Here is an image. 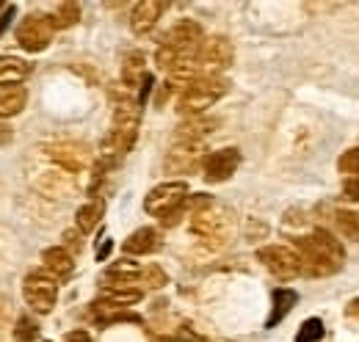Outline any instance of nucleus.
Returning a JSON list of instances; mask_svg holds the SVG:
<instances>
[{
  "instance_id": "nucleus-1",
  "label": "nucleus",
  "mask_w": 359,
  "mask_h": 342,
  "mask_svg": "<svg viewBox=\"0 0 359 342\" xmlns=\"http://www.w3.org/2000/svg\"><path fill=\"white\" fill-rule=\"evenodd\" d=\"M302 252H304V259L315 265V273H334L346 262V252L340 240L323 229H318L315 235L302 240Z\"/></svg>"
},
{
  "instance_id": "nucleus-2",
  "label": "nucleus",
  "mask_w": 359,
  "mask_h": 342,
  "mask_svg": "<svg viewBox=\"0 0 359 342\" xmlns=\"http://www.w3.org/2000/svg\"><path fill=\"white\" fill-rule=\"evenodd\" d=\"M185 193H188L185 182H163V185L149 191V196L144 202V210L152 215H169V210H175V207L182 205Z\"/></svg>"
},
{
  "instance_id": "nucleus-3",
  "label": "nucleus",
  "mask_w": 359,
  "mask_h": 342,
  "mask_svg": "<svg viewBox=\"0 0 359 342\" xmlns=\"http://www.w3.org/2000/svg\"><path fill=\"white\" fill-rule=\"evenodd\" d=\"M238 163H241L238 149H219V152L208 155V160H205V177L210 182H224L226 177H232V171L238 169Z\"/></svg>"
},
{
  "instance_id": "nucleus-4",
  "label": "nucleus",
  "mask_w": 359,
  "mask_h": 342,
  "mask_svg": "<svg viewBox=\"0 0 359 342\" xmlns=\"http://www.w3.org/2000/svg\"><path fill=\"white\" fill-rule=\"evenodd\" d=\"M25 299L36 312H50L55 303V282L45 276H31L25 282Z\"/></svg>"
},
{
  "instance_id": "nucleus-5",
  "label": "nucleus",
  "mask_w": 359,
  "mask_h": 342,
  "mask_svg": "<svg viewBox=\"0 0 359 342\" xmlns=\"http://www.w3.org/2000/svg\"><path fill=\"white\" fill-rule=\"evenodd\" d=\"M260 259L269 265V271H273L276 276H285V279L302 271V259L293 254L290 249L271 246V249H263V252H260Z\"/></svg>"
},
{
  "instance_id": "nucleus-6",
  "label": "nucleus",
  "mask_w": 359,
  "mask_h": 342,
  "mask_svg": "<svg viewBox=\"0 0 359 342\" xmlns=\"http://www.w3.org/2000/svg\"><path fill=\"white\" fill-rule=\"evenodd\" d=\"M224 94V86L222 83H196L191 86L182 97V111H202L208 108L210 102H216L219 97Z\"/></svg>"
},
{
  "instance_id": "nucleus-7",
  "label": "nucleus",
  "mask_w": 359,
  "mask_h": 342,
  "mask_svg": "<svg viewBox=\"0 0 359 342\" xmlns=\"http://www.w3.org/2000/svg\"><path fill=\"white\" fill-rule=\"evenodd\" d=\"M163 8H166L163 3H152V0L138 3V6L133 8V31L135 34H147V31L158 22V17H161Z\"/></svg>"
},
{
  "instance_id": "nucleus-8",
  "label": "nucleus",
  "mask_w": 359,
  "mask_h": 342,
  "mask_svg": "<svg viewBox=\"0 0 359 342\" xmlns=\"http://www.w3.org/2000/svg\"><path fill=\"white\" fill-rule=\"evenodd\" d=\"M296 301H299V293L296 290H287V287H279V290H273V309H271L269 320H266V326L273 329L293 306H296Z\"/></svg>"
},
{
  "instance_id": "nucleus-9",
  "label": "nucleus",
  "mask_w": 359,
  "mask_h": 342,
  "mask_svg": "<svg viewBox=\"0 0 359 342\" xmlns=\"http://www.w3.org/2000/svg\"><path fill=\"white\" fill-rule=\"evenodd\" d=\"M50 39V31H42V20L39 17H28V22L20 31V42L28 50H42Z\"/></svg>"
},
{
  "instance_id": "nucleus-10",
  "label": "nucleus",
  "mask_w": 359,
  "mask_h": 342,
  "mask_svg": "<svg viewBox=\"0 0 359 342\" xmlns=\"http://www.w3.org/2000/svg\"><path fill=\"white\" fill-rule=\"evenodd\" d=\"M28 72H31V67L25 61H20V58H0V86L3 88L25 81Z\"/></svg>"
},
{
  "instance_id": "nucleus-11",
  "label": "nucleus",
  "mask_w": 359,
  "mask_h": 342,
  "mask_svg": "<svg viewBox=\"0 0 359 342\" xmlns=\"http://www.w3.org/2000/svg\"><path fill=\"white\" fill-rule=\"evenodd\" d=\"M158 249V235L152 229H138L125 240V252L128 254H147Z\"/></svg>"
},
{
  "instance_id": "nucleus-12",
  "label": "nucleus",
  "mask_w": 359,
  "mask_h": 342,
  "mask_svg": "<svg viewBox=\"0 0 359 342\" xmlns=\"http://www.w3.org/2000/svg\"><path fill=\"white\" fill-rule=\"evenodd\" d=\"M25 105V91L22 88H0V116H14Z\"/></svg>"
},
{
  "instance_id": "nucleus-13",
  "label": "nucleus",
  "mask_w": 359,
  "mask_h": 342,
  "mask_svg": "<svg viewBox=\"0 0 359 342\" xmlns=\"http://www.w3.org/2000/svg\"><path fill=\"white\" fill-rule=\"evenodd\" d=\"M45 262H47V268H50L55 276H61V279L72 273V259H69V254H67L64 249H47Z\"/></svg>"
},
{
  "instance_id": "nucleus-14",
  "label": "nucleus",
  "mask_w": 359,
  "mask_h": 342,
  "mask_svg": "<svg viewBox=\"0 0 359 342\" xmlns=\"http://www.w3.org/2000/svg\"><path fill=\"white\" fill-rule=\"evenodd\" d=\"M102 210H105L102 202H89L86 207L78 210V226H81L83 232H91V229L97 226V221L102 218Z\"/></svg>"
},
{
  "instance_id": "nucleus-15",
  "label": "nucleus",
  "mask_w": 359,
  "mask_h": 342,
  "mask_svg": "<svg viewBox=\"0 0 359 342\" xmlns=\"http://www.w3.org/2000/svg\"><path fill=\"white\" fill-rule=\"evenodd\" d=\"M323 337V323L318 320V317H310L304 326H302V331L296 334V342H318Z\"/></svg>"
},
{
  "instance_id": "nucleus-16",
  "label": "nucleus",
  "mask_w": 359,
  "mask_h": 342,
  "mask_svg": "<svg viewBox=\"0 0 359 342\" xmlns=\"http://www.w3.org/2000/svg\"><path fill=\"white\" fill-rule=\"evenodd\" d=\"M337 224H340L343 235L359 240V213H340L337 215Z\"/></svg>"
},
{
  "instance_id": "nucleus-17",
  "label": "nucleus",
  "mask_w": 359,
  "mask_h": 342,
  "mask_svg": "<svg viewBox=\"0 0 359 342\" xmlns=\"http://www.w3.org/2000/svg\"><path fill=\"white\" fill-rule=\"evenodd\" d=\"M14 14H17V6H14V3L3 8V14H0V36H3L6 31H8V25H11V20H14Z\"/></svg>"
},
{
  "instance_id": "nucleus-18",
  "label": "nucleus",
  "mask_w": 359,
  "mask_h": 342,
  "mask_svg": "<svg viewBox=\"0 0 359 342\" xmlns=\"http://www.w3.org/2000/svg\"><path fill=\"white\" fill-rule=\"evenodd\" d=\"M343 193H346L348 199L359 202V177H348V179L343 182Z\"/></svg>"
},
{
  "instance_id": "nucleus-19",
  "label": "nucleus",
  "mask_w": 359,
  "mask_h": 342,
  "mask_svg": "<svg viewBox=\"0 0 359 342\" xmlns=\"http://www.w3.org/2000/svg\"><path fill=\"white\" fill-rule=\"evenodd\" d=\"M28 334H31V337L36 334V329H34V323L28 326V320H20V331H17V337H20V340H25Z\"/></svg>"
},
{
  "instance_id": "nucleus-20",
  "label": "nucleus",
  "mask_w": 359,
  "mask_h": 342,
  "mask_svg": "<svg viewBox=\"0 0 359 342\" xmlns=\"http://www.w3.org/2000/svg\"><path fill=\"white\" fill-rule=\"evenodd\" d=\"M108 254H111V240H105V243L100 246V252H97V259L102 262V259H105V256H108Z\"/></svg>"
}]
</instances>
